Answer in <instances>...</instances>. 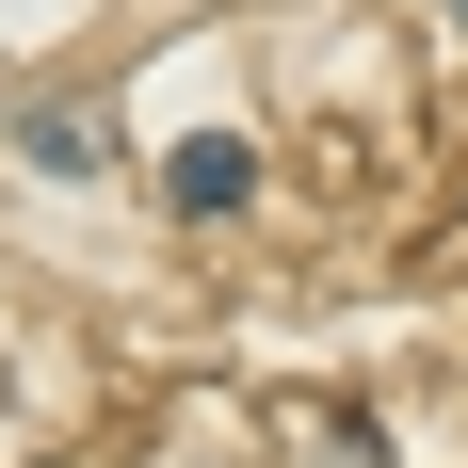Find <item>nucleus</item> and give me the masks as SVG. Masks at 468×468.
I'll return each mask as SVG.
<instances>
[{"instance_id":"nucleus-1","label":"nucleus","mask_w":468,"mask_h":468,"mask_svg":"<svg viewBox=\"0 0 468 468\" xmlns=\"http://www.w3.org/2000/svg\"><path fill=\"white\" fill-rule=\"evenodd\" d=\"M162 194H178L194 227H210V210H242V194H259V162H242V130H194L178 162H162Z\"/></svg>"},{"instance_id":"nucleus-2","label":"nucleus","mask_w":468,"mask_h":468,"mask_svg":"<svg viewBox=\"0 0 468 468\" xmlns=\"http://www.w3.org/2000/svg\"><path fill=\"white\" fill-rule=\"evenodd\" d=\"M16 145H33L48 178H97V145H81V113H65V97H33V113H16Z\"/></svg>"}]
</instances>
